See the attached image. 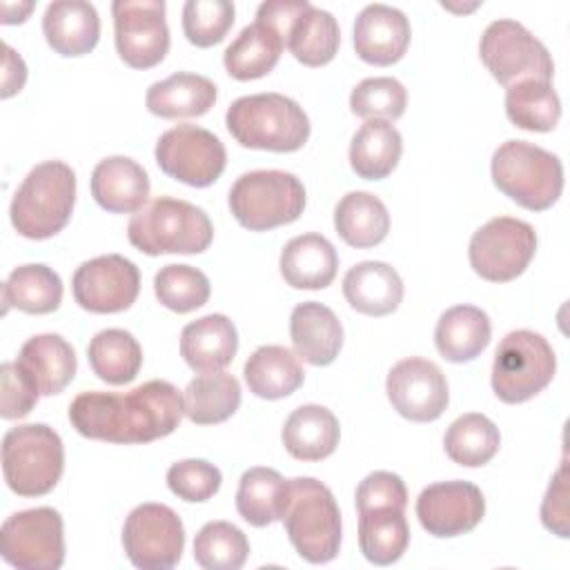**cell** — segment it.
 Returning <instances> with one entry per match:
<instances>
[{
  "mask_svg": "<svg viewBox=\"0 0 570 570\" xmlns=\"http://www.w3.org/2000/svg\"><path fill=\"white\" fill-rule=\"evenodd\" d=\"M183 414V394L160 379L125 394L82 392L69 405V421L78 434L120 445L163 439L178 428Z\"/></svg>",
  "mask_w": 570,
  "mask_h": 570,
  "instance_id": "cell-1",
  "label": "cell"
},
{
  "mask_svg": "<svg viewBox=\"0 0 570 570\" xmlns=\"http://www.w3.org/2000/svg\"><path fill=\"white\" fill-rule=\"evenodd\" d=\"M281 521L296 552L309 563H327L341 548V512L330 488L312 476L285 483Z\"/></svg>",
  "mask_w": 570,
  "mask_h": 570,
  "instance_id": "cell-2",
  "label": "cell"
},
{
  "mask_svg": "<svg viewBox=\"0 0 570 570\" xmlns=\"http://www.w3.org/2000/svg\"><path fill=\"white\" fill-rule=\"evenodd\" d=\"M76 174L62 160L36 165L11 198L9 216L16 232L31 240L56 236L71 218Z\"/></svg>",
  "mask_w": 570,
  "mask_h": 570,
  "instance_id": "cell-3",
  "label": "cell"
},
{
  "mask_svg": "<svg viewBox=\"0 0 570 570\" xmlns=\"http://www.w3.org/2000/svg\"><path fill=\"white\" fill-rule=\"evenodd\" d=\"M225 122L238 145L265 151H296L309 138V118L303 107L276 91L236 98Z\"/></svg>",
  "mask_w": 570,
  "mask_h": 570,
  "instance_id": "cell-4",
  "label": "cell"
},
{
  "mask_svg": "<svg viewBox=\"0 0 570 570\" xmlns=\"http://www.w3.org/2000/svg\"><path fill=\"white\" fill-rule=\"evenodd\" d=\"M127 238L147 256L200 254L209 247L214 227L200 207L158 196L129 218Z\"/></svg>",
  "mask_w": 570,
  "mask_h": 570,
  "instance_id": "cell-5",
  "label": "cell"
},
{
  "mask_svg": "<svg viewBox=\"0 0 570 570\" xmlns=\"http://www.w3.org/2000/svg\"><path fill=\"white\" fill-rule=\"evenodd\" d=\"M492 180L517 205L530 212L552 207L563 191L561 160L532 142L505 140L492 154Z\"/></svg>",
  "mask_w": 570,
  "mask_h": 570,
  "instance_id": "cell-6",
  "label": "cell"
},
{
  "mask_svg": "<svg viewBox=\"0 0 570 570\" xmlns=\"http://www.w3.org/2000/svg\"><path fill=\"white\" fill-rule=\"evenodd\" d=\"M62 470L65 448L53 428L27 423L2 436V474L11 492L42 497L56 488Z\"/></svg>",
  "mask_w": 570,
  "mask_h": 570,
  "instance_id": "cell-7",
  "label": "cell"
},
{
  "mask_svg": "<svg viewBox=\"0 0 570 570\" xmlns=\"http://www.w3.org/2000/svg\"><path fill=\"white\" fill-rule=\"evenodd\" d=\"M229 209L245 229L267 232L294 223L303 214L305 187L289 171H247L229 189Z\"/></svg>",
  "mask_w": 570,
  "mask_h": 570,
  "instance_id": "cell-8",
  "label": "cell"
},
{
  "mask_svg": "<svg viewBox=\"0 0 570 570\" xmlns=\"http://www.w3.org/2000/svg\"><path fill=\"white\" fill-rule=\"evenodd\" d=\"M554 370L552 345L532 330H514L494 352L492 390L503 403H523L552 381Z\"/></svg>",
  "mask_w": 570,
  "mask_h": 570,
  "instance_id": "cell-9",
  "label": "cell"
},
{
  "mask_svg": "<svg viewBox=\"0 0 570 570\" xmlns=\"http://www.w3.org/2000/svg\"><path fill=\"white\" fill-rule=\"evenodd\" d=\"M479 53L492 78L510 87L519 80H552L554 62L546 45L517 20H494L485 27Z\"/></svg>",
  "mask_w": 570,
  "mask_h": 570,
  "instance_id": "cell-10",
  "label": "cell"
},
{
  "mask_svg": "<svg viewBox=\"0 0 570 570\" xmlns=\"http://www.w3.org/2000/svg\"><path fill=\"white\" fill-rule=\"evenodd\" d=\"M537 252L534 227L525 220L497 216L481 225L470 238V265L490 281L505 283L525 272Z\"/></svg>",
  "mask_w": 570,
  "mask_h": 570,
  "instance_id": "cell-11",
  "label": "cell"
},
{
  "mask_svg": "<svg viewBox=\"0 0 570 570\" xmlns=\"http://www.w3.org/2000/svg\"><path fill=\"white\" fill-rule=\"evenodd\" d=\"M4 561L22 570H58L65 561V525L53 508H31L4 519L0 530Z\"/></svg>",
  "mask_w": 570,
  "mask_h": 570,
  "instance_id": "cell-12",
  "label": "cell"
},
{
  "mask_svg": "<svg viewBox=\"0 0 570 570\" xmlns=\"http://www.w3.org/2000/svg\"><path fill=\"white\" fill-rule=\"evenodd\" d=\"M122 548L140 570H169L185 548L183 521L169 505L140 503L125 519Z\"/></svg>",
  "mask_w": 570,
  "mask_h": 570,
  "instance_id": "cell-13",
  "label": "cell"
},
{
  "mask_svg": "<svg viewBox=\"0 0 570 570\" xmlns=\"http://www.w3.org/2000/svg\"><path fill=\"white\" fill-rule=\"evenodd\" d=\"M158 167L189 187H209L225 169L227 151L218 136L198 125L167 129L154 149Z\"/></svg>",
  "mask_w": 570,
  "mask_h": 570,
  "instance_id": "cell-14",
  "label": "cell"
},
{
  "mask_svg": "<svg viewBox=\"0 0 570 570\" xmlns=\"http://www.w3.org/2000/svg\"><path fill=\"white\" fill-rule=\"evenodd\" d=\"M118 56L134 69L158 65L169 51L163 0H116L111 4Z\"/></svg>",
  "mask_w": 570,
  "mask_h": 570,
  "instance_id": "cell-15",
  "label": "cell"
},
{
  "mask_svg": "<svg viewBox=\"0 0 570 570\" xmlns=\"http://www.w3.org/2000/svg\"><path fill=\"white\" fill-rule=\"evenodd\" d=\"M71 292L82 309L94 314H116L129 309L136 301L140 292V272L120 254L96 256L76 269Z\"/></svg>",
  "mask_w": 570,
  "mask_h": 570,
  "instance_id": "cell-16",
  "label": "cell"
},
{
  "mask_svg": "<svg viewBox=\"0 0 570 570\" xmlns=\"http://www.w3.org/2000/svg\"><path fill=\"white\" fill-rule=\"evenodd\" d=\"M385 392L392 407L407 421H436L450 401L445 374L436 363L419 356L399 361L385 381Z\"/></svg>",
  "mask_w": 570,
  "mask_h": 570,
  "instance_id": "cell-17",
  "label": "cell"
},
{
  "mask_svg": "<svg viewBox=\"0 0 570 570\" xmlns=\"http://www.w3.org/2000/svg\"><path fill=\"white\" fill-rule=\"evenodd\" d=\"M485 514V499L470 481H441L421 490L416 517L432 537H459L479 525Z\"/></svg>",
  "mask_w": 570,
  "mask_h": 570,
  "instance_id": "cell-18",
  "label": "cell"
},
{
  "mask_svg": "<svg viewBox=\"0 0 570 570\" xmlns=\"http://www.w3.org/2000/svg\"><path fill=\"white\" fill-rule=\"evenodd\" d=\"M412 31L405 13L390 4H367L354 20L356 56L370 65L387 67L407 51Z\"/></svg>",
  "mask_w": 570,
  "mask_h": 570,
  "instance_id": "cell-19",
  "label": "cell"
},
{
  "mask_svg": "<svg viewBox=\"0 0 570 570\" xmlns=\"http://www.w3.org/2000/svg\"><path fill=\"white\" fill-rule=\"evenodd\" d=\"M91 196L111 214H136L147 205L149 176L127 156L102 158L91 171Z\"/></svg>",
  "mask_w": 570,
  "mask_h": 570,
  "instance_id": "cell-20",
  "label": "cell"
},
{
  "mask_svg": "<svg viewBox=\"0 0 570 570\" xmlns=\"http://www.w3.org/2000/svg\"><path fill=\"white\" fill-rule=\"evenodd\" d=\"M289 336L298 358L309 365H330L343 347V325L323 303L305 301L292 309Z\"/></svg>",
  "mask_w": 570,
  "mask_h": 570,
  "instance_id": "cell-21",
  "label": "cell"
},
{
  "mask_svg": "<svg viewBox=\"0 0 570 570\" xmlns=\"http://www.w3.org/2000/svg\"><path fill=\"white\" fill-rule=\"evenodd\" d=\"M42 33L56 53L85 56L98 45L100 18L91 2L56 0L45 9Z\"/></svg>",
  "mask_w": 570,
  "mask_h": 570,
  "instance_id": "cell-22",
  "label": "cell"
},
{
  "mask_svg": "<svg viewBox=\"0 0 570 570\" xmlns=\"http://www.w3.org/2000/svg\"><path fill=\"white\" fill-rule=\"evenodd\" d=\"M238 350V334L225 314H207L187 323L180 332V356L194 372L227 367Z\"/></svg>",
  "mask_w": 570,
  "mask_h": 570,
  "instance_id": "cell-23",
  "label": "cell"
},
{
  "mask_svg": "<svg viewBox=\"0 0 570 570\" xmlns=\"http://www.w3.org/2000/svg\"><path fill=\"white\" fill-rule=\"evenodd\" d=\"M343 296L361 314L385 316L401 305L403 281L392 265L363 261L343 276Z\"/></svg>",
  "mask_w": 570,
  "mask_h": 570,
  "instance_id": "cell-24",
  "label": "cell"
},
{
  "mask_svg": "<svg viewBox=\"0 0 570 570\" xmlns=\"http://www.w3.org/2000/svg\"><path fill=\"white\" fill-rule=\"evenodd\" d=\"M281 276L294 289H323L338 269L334 245L321 234H301L281 252Z\"/></svg>",
  "mask_w": 570,
  "mask_h": 570,
  "instance_id": "cell-25",
  "label": "cell"
},
{
  "mask_svg": "<svg viewBox=\"0 0 570 570\" xmlns=\"http://www.w3.org/2000/svg\"><path fill=\"white\" fill-rule=\"evenodd\" d=\"M18 365L31 376L40 394H60L76 376V352L60 334H36L18 354Z\"/></svg>",
  "mask_w": 570,
  "mask_h": 570,
  "instance_id": "cell-26",
  "label": "cell"
},
{
  "mask_svg": "<svg viewBox=\"0 0 570 570\" xmlns=\"http://www.w3.org/2000/svg\"><path fill=\"white\" fill-rule=\"evenodd\" d=\"M341 428L332 410L307 403L296 407L283 425L281 439L285 450L298 461L327 459L338 445Z\"/></svg>",
  "mask_w": 570,
  "mask_h": 570,
  "instance_id": "cell-27",
  "label": "cell"
},
{
  "mask_svg": "<svg viewBox=\"0 0 570 570\" xmlns=\"http://www.w3.org/2000/svg\"><path fill=\"white\" fill-rule=\"evenodd\" d=\"M216 102V85L200 73L176 71L147 89L145 105L160 118H194L207 114Z\"/></svg>",
  "mask_w": 570,
  "mask_h": 570,
  "instance_id": "cell-28",
  "label": "cell"
},
{
  "mask_svg": "<svg viewBox=\"0 0 570 570\" xmlns=\"http://www.w3.org/2000/svg\"><path fill=\"white\" fill-rule=\"evenodd\" d=\"M490 336V318L474 305H454L445 309L434 330L436 350L450 363H468L476 358L488 347Z\"/></svg>",
  "mask_w": 570,
  "mask_h": 570,
  "instance_id": "cell-29",
  "label": "cell"
},
{
  "mask_svg": "<svg viewBox=\"0 0 570 570\" xmlns=\"http://www.w3.org/2000/svg\"><path fill=\"white\" fill-rule=\"evenodd\" d=\"M245 383L258 399H285L303 385L305 372L298 356L283 345H261L245 363Z\"/></svg>",
  "mask_w": 570,
  "mask_h": 570,
  "instance_id": "cell-30",
  "label": "cell"
},
{
  "mask_svg": "<svg viewBox=\"0 0 570 570\" xmlns=\"http://www.w3.org/2000/svg\"><path fill=\"white\" fill-rule=\"evenodd\" d=\"M283 49V36L265 22L254 20L225 49L223 62L232 78L254 80L267 76L276 67Z\"/></svg>",
  "mask_w": 570,
  "mask_h": 570,
  "instance_id": "cell-31",
  "label": "cell"
},
{
  "mask_svg": "<svg viewBox=\"0 0 570 570\" xmlns=\"http://www.w3.org/2000/svg\"><path fill=\"white\" fill-rule=\"evenodd\" d=\"M403 151V138L390 120L372 118L361 125L350 145V165L365 180H381L392 174Z\"/></svg>",
  "mask_w": 570,
  "mask_h": 570,
  "instance_id": "cell-32",
  "label": "cell"
},
{
  "mask_svg": "<svg viewBox=\"0 0 570 570\" xmlns=\"http://www.w3.org/2000/svg\"><path fill=\"white\" fill-rule=\"evenodd\" d=\"M185 416L196 425L227 421L240 405V383L229 372H203L183 392Z\"/></svg>",
  "mask_w": 570,
  "mask_h": 570,
  "instance_id": "cell-33",
  "label": "cell"
},
{
  "mask_svg": "<svg viewBox=\"0 0 570 570\" xmlns=\"http://www.w3.org/2000/svg\"><path fill=\"white\" fill-rule=\"evenodd\" d=\"M336 234L352 247L365 249L379 245L390 232L385 203L370 191L345 194L334 209Z\"/></svg>",
  "mask_w": 570,
  "mask_h": 570,
  "instance_id": "cell-34",
  "label": "cell"
},
{
  "mask_svg": "<svg viewBox=\"0 0 570 570\" xmlns=\"http://www.w3.org/2000/svg\"><path fill=\"white\" fill-rule=\"evenodd\" d=\"M410 543L405 510L372 508L358 512V546L374 566H390L403 557Z\"/></svg>",
  "mask_w": 570,
  "mask_h": 570,
  "instance_id": "cell-35",
  "label": "cell"
},
{
  "mask_svg": "<svg viewBox=\"0 0 570 570\" xmlns=\"http://www.w3.org/2000/svg\"><path fill=\"white\" fill-rule=\"evenodd\" d=\"M4 312L18 307L27 314H49L56 312L62 303V281L60 276L42 265L29 263L16 267L2 285Z\"/></svg>",
  "mask_w": 570,
  "mask_h": 570,
  "instance_id": "cell-36",
  "label": "cell"
},
{
  "mask_svg": "<svg viewBox=\"0 0 570 570\" xmlns=\"http://www.w3.org/2000/svg\"><path fill=\"white\" fill-rule=\"evenodd\" d=\"M87 358L100 381L109 385H125L138 376L142 350L131 332L109 327L89 341Z\"/></svg>",
  "mask_w": 570,
  "mask_h": 570,
  "instance_id": "cell-37",
  "label": "cell"
},
{
  "mask_svg": "<svg viewBox=\"0 0 570 570\" xmlns=\"http://www.w3.org/2000/svg\"><path fill=\"white\" fill-rule=\"evenodd\" d=\"M338 42L341 31L336 18L330 11L318 9L314 4H309L294 20L287 33V47L292 56L307 67L327 65L336 56Z\"/></svg>",
  "mask_w": 570,
  "mask_h": 570,
  "instance_id": "cell-38",
  "label": "cell"
},
{
  "mask_svg": "<svg viewBox=\"0 0 570 570\" xmlns=\"http://www.w3.org/2000/svg\"><path fill=\"white\" fill-rule=\"evenodd\" d=\"M505 116L528 131H552L561 118V100L546 80H519L505 87Z\"/></svg>",
  "mask_w": 570,
  "mask_h": 570,
  "instance_id": "cell-39",
  "label": "cell"
},
{
  "mask_svg": "<svg viewBox=\"0 0 570 570\" xmlns=\"http://www.w3.org/2000/svg\"><path fill=\"white\" fill-rule=\"evenodd\" d=\"M445 454L465 468L485 465L501 445L499 428L479 412L461 414L445 432Z\"/></svg>",
  "mask_w": 570,
  "mask_h": 570,
  "instance_id": "cell-40",
  "label": "cell"
},
{
  "mask_svg": "<svg viewBox=\"0 0 570 570\" xmlns=\"http://www.w3.org/2000/svg\"><path fill=\"white\" fill-rule=\"evenodd\" d=\"M285 483L287 481L272 468H249L243 472L236 490L238 514L256 528L278 521Z\"/></svg>",
  "mask_w": 570,
  "mask_h": 570,
  "instance_id": "cell-41",
  "label": "cell"
},
{
  "mask_svg": "<svg viewBox=\"0 0 570 570\" xmlns=\"http://www.w3.org/2000/svg\"><path fill=\"white\" fill-rule=\"evenodd\" d=\"M249 541L229 521L205 523L194 539V559L205 570H238L247 561Z\"/></svg>",
  "mask_w": 570,
  "mask_h": 570,
  "instance_id": "cell-42",
  "label": "cell"
},
{
  "mask_svg": "<svg viewBox=\"0 0 570 570\" xmlns=\"http://www.w3.org/2000/svg\"><path fill=\"white\" fill-rule=\"evenodd\" d=\"M209 278L191 265H165L154 276V292L160 305L187 314L203 307L209 298Z\"/></svg>",
  "mask_w": 570,
  "mask_h": 570,
  "instance_id": "cell-43",
  "label": "cell"
},
{
  "mask_svg": "<svg viewBox=\"0 0 570 570\" xmlns=\"http://www.w3.org/2000/svg\"><path fill=\"white\" fill-rule=\"evenodd\" d=\"M407 105L405 87L390 76L365 78L350 94V109L358 118L372 120H396L403 116Z\"/></svg>",
  "mask_w": 570,
  "mask_h": 570,
  "instance_id": "cell-44",
  "label": "cell"
},
{
  "mask_svg": "<svg viewBox=\"0 0 570 570\" xmlns=\"http://www.w3.org/2000/svg\"><path fill=\"white\" fill-rule=\"evenodd\" d=\"M234 24L229 0H187L183 7V31L196 47L218 45Z\"/></svg>",
  "mask_w": 570,
  "mask_h": 570,
  "instance_id": "cell-45",
  "label": "cell"
},
{
  "mask_svg": "<svg viewBox=\"0 0 570 570\" xmlns=\"http://www.w3.org/2000/svg\"><path fill=\"white\" fill-rule=\"evenodd\" d=\"M220 470L203 459H185L167 470L169 490L189 503L212 499L220 488Z\"/></svg>",
  "mask_w": 570,
  "mask_h": 570,
  "instance_id": "cell-46",
  "label": "cell"
},
{
  "mask_svg": "<svg viewBox=\"0 0 570 570\" xmlns=\"http://www.w3.org/2000/svg\"><path fill=\"white\" fill-rule=\"evenodd\" d=\"M0 414L2 419H22L38 403L40 390L31 376L18 365V361H7L0 367Z\"/></svg>",
  "mask_w": 570,
  "mask_h": 570,
  "instance_id": "cell-47",
  "label": "cell"
},
{
  "mask_svg": "<svg viewBox=\"0 0 570 570\" xmlns=\"http://www.w3.org/2000/svg\"><path fill=\"white\" fill-rule=\"evenodd\" d=\"M407 490L399 474L376 470L370 472L356 488V510L365 512L372 508H396L405 510Z\"/></svg>",
  "mask_w": 570,
  "mask_h": 570,
  "instance_id": "cell-48",
  "label": "cell"
},
{
  "mask_svg": "<svg viewBox=\"0 0 570 570\" xmlns=\"http://www.w3.org/2000/svg\"><path fill=\"white\" fill-rule=\"evenodd\" d=\"M541 523L557 537L568 539L570 528H568V465L566 461L561 468L554 472L548 492L541 503Z\"/></svg>",
  "mask_w": 570,
  "mask_h": 570,
  "instance_id": "cell-49",
  "label": "cell"
},
{
  "mask_svg": "<svg viewBox=\"0 0 570 570\" xmlns=\"http://www.w3.org/2000/svg\"><path fill=\"white\" fill-rule=\"evenodd\" d=\"M4 71H2V98H9L18 94L27 80V67L24 60L9 47L4 45Z\"/></svg>",
  "mask_w": 570,
  "mask_h": 570,
  "instance_id": "cell-50",
  "label": "cell"
},
{
  "mask_svg": "<svg viewBox=\"0 0 570 570\" xmlns=\"http://www.w3.org/2000/svg\"><path fill=\"white\" fill-rule=\"evenodd\" d=\"M31 9H33V2H18V4L2 2V22H4V24L22 22V20H27V16H29Z\"/></svg>",
  "mask_w": 570,
  "mask_h": 570,
  "instance_id": "cell-51",
  "label": "cell"
}]
</instances>
